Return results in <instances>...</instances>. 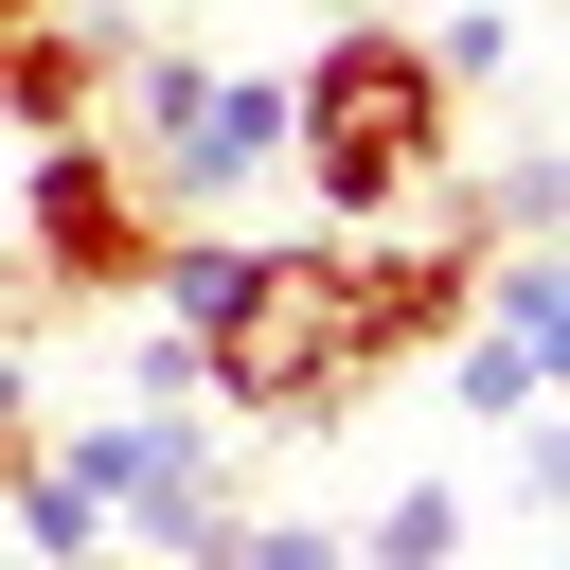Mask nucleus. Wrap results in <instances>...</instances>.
I'll return each mask as SVG.
<instances>
[{"instance_id": "nucleus-1", "label": "nucleus", "mask_w": 570, "mask_h": 570, "mask_svg": "<svg viewBox=\"0 0 570 570\" xmlns=\"http://www.w3.org/2000/svg\"><path fill=\"white\" fill-rule=\"evenodd\" d=\"M445 160H463V89L428 71L410 18H338L285 71V178L321 196V232H392Z\"/></svg>"}, {"instance_id": "nucleus-2", "label": "nucleus", "mask_w": 570, "mask_h": 570, "mask_svg": "<svg viewBox=\"0 0 570 570\" xmlns=\"http://www.w3.org/2000/svg\"><path fill=\"white\" fill-rule=\"evenodd\" d=\"M107 89H125V178L160 196V232H196V214H249L267 178H285V71H214V53H107Z\"/></svg>"}, {"instance_id": "nucleus-3", "label": "nucleus", "mask_w": 570, "mask_h": 570, "mask_svg": "<svg viewBox=\"0 0 570 570\" xmlns=\"http://www.w3.org/2000/svg\"><path fill=\"white\" fill-rule=\"evenodd\" d=\"M18 267H36L53 303H142V267H160V196L125 178L107 125H53V142L18 160Z\"/></svg>"}, {"instance_id": "nucleus-4", "label": "nucleus", "mask_w": 570, "mask_h": 570, "mask_svg": "<svg viewBox=\"0 0 570 570\" xmlns=\"http://www.w3.org/2000/svg\"><path fill=\"white\" fill-rule=\"evenodd\" d=\"M36 445L71 463V499H89V517H107L142 570H178V552L232 517V463H214V428H178V410H142V392H125V410H71V428H36Z\"/></svg>"}, {"instance_id": "nucleus-5", "label": "nucleus", "mask_w": 570, "mask_h": 570, "mask_svg": "<svg viewBox=\"0 0 570 570\" xmlns=\"http://www.w3.org/2000/svg\"><path fill=\"white\" fill-rule=\"evenodd\" d=\"M107 53H125V36H89L71 0H36V36L0 53V125H18V142H53V125H107Z\"/></svg>"}, {"instance_id": "nucleus-6", "label": "nucleus", "mask_w": 570, "mask_h": 570, "mask_svg": "<svg viewBox=\"0 0 570 570\" xmlns=\"http://www.w3.org/2000/svg\"><path fill=\"white\" fill-rule=\"evenodd\" d=\"M338 552H356V570H463V481H445V463H428V481H392V499H374V534H338Z\"/></svg>"}, {"instance_id": "nucleus-7", "label": "nucleus", "mask_w": 570, "mask_h": 570, "mask_svg": "<svg viewBox=\"0 0 570 570\" xmlns=\"http://www.w3.org/2000/svg\"><path fill=\"white\" fill-rule=\"evenodd\" d=\"M178 570H338V534H321V517H249V499H232Z\"/></svg>"}, {"instance_id": "nucleus-8", "label": "nucleus", "mask_w": 570, "mask_h": 570, "mask_svg": "<svg viewBox=\"0 0 570 570\" xmlns=\"http://www.w3.org/2000/svg\"><path fill=\"white\" fill-rule=\"evenodd\" d=\"M428 71H445V89H499V71H517V18H499V0H445V18H428Z\"/></svg>"}, {"instance_id": "nucleus-9", "label": "nucleus", "mask_w": 570, "mask_h": 570, "mask_svg": "<svg viewBox=\"0 0 570 570\" xmlns=\"http://www.w3.org/2000/svg\"><path fill=\"white\" fill-rule=\"evenodd\" d=\"M481 214H499V232H570V160H552V142H517V160L481 178Z\"/></svg>"}, {"instance_id": "nucleus-10", "label": "nucleus", "mask_w": 570, "mask_h": 570, "mask_svg": "<svg viewBox=\"0 0 570 570\" xmlns=\"http://www.w3.org/2000/svg\"><path fill=\"white\" fill-rule=\"evenodd\" d=\"M125 392H142V410H178V392H196V338H178L160 303H142V338H125Z\"/></svg>"}, {"instance_id": "nucleus-11", "label": "nucleus", "mask_w": 570, "mask_h": 570, "mask_svg": "<svg viewBox=\"0 0 570 570\" xmlns=\"http://www.w3.org/2000/svg\"><path fill=\"white\" fill-rule=\"evenodd\" d=\"M36 428H53V410H36V356H18V338H0V481H18V463H36Z\"/></svg>"}, {"instance_id": "nucleus-12", "label": "nucleus", "mask_w": 570, "mask_h": 570, "mask_svg": "<svg viewBox=\"0 0 570 570\" xmlns=\"http://www.w3.org/2000/svg\"><path fill=\"white\" fill-rule=\"evenodd\" d=\"M36 570H142V552H125V534H89V552H36Z\"/></svg>"}, {"instance_id": "nucleus-13", "label": "nucleus", "mask_w": 570, "mask_h": 570, "mask_svg": "<svg viewBox=\"0 0 570 570\" xmlns=\"http://www.w3.org/2000/svg\"><path fill=\"white\" fill-rule=\"evenodd\" d=\"M18 36H36V0H0V53H18Z\"/></svg>"}]
</instances>
